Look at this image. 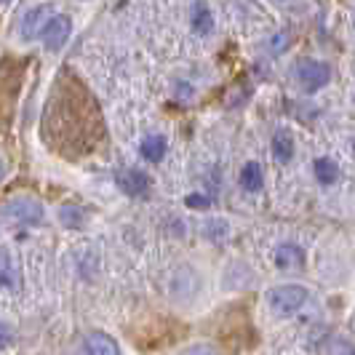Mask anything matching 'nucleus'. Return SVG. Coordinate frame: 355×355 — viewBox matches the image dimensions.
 I'll return each mask as SVG.
<instances>
[{
	"label": "nucleus",
	"instance_id": "1",
	"mask_svg": "<svg viewBox=\"0 0 355 355\" xmlns=\"http://www.w3.org/2000/svg\"><path fill=\"white\" fill-rule=\"evenodd\" d=\"M304 302H307V288L300 284H284L267 291V304H270V310H272L275 315H281V318L294 315Z\"/></svg>",
	"mask_w": 355,
	"mask_h": 355
},
{
	"label": "nucleus",
	"instance_id": "2",
	"mask_svg": "<svg viewBox=\"0 0 355 355\" xmlns=\"http://www.w3.org/2000/svg\"><path fill=\"white\" fill-rule=\"evenodd\" d=\"M329 78H331V67L326 64V62H320V59H302L300 64H297V80L302 83L304 91H318L323 89L326 83H329Z\"/></svg>",
	"mask_w": 355,
	"mask_h": 355
},
{
	"label": "nucleus",
	"instance_id": "3",
	"mask_svg": "<svg viewBox=\"0 0 355 355\" xmlns=\"http://www.w3.org/2000/svg\"><path fill=\"white\" fill-rule=\"evenodd\" d=\"M115 184H118V190H123L125 196L142 198L150 193L153 179L147 177L144 171H139V168H118L115 171Z\"/></svg>",
	"mask_w": 355,
	"mask_h": 355
},
{
	"label": "nucleus",
	"instance_id": "4",
	"mask_svg": "<svg viewBox=\"0 0 355 355\" xmlns=\"http://www.w3.org/2000/svg\"><path fill=\"white\" fill-rule=\"evenodd\" d=\"M70 33H72L70 17H64V14H56V17H51L49 27L43 30V43H46V49L59 51V49H62V46L70 40Z\"/></svg>",
	"mask_w": 355,
	"mask_h": 355
},
{
	"label": "nucleus",
	"instance_id": "5",
	"mask_svg": "<svg viewBox=\"0 0 355 355\" xmlns=\"http://www.w3.org/2000/svg\"><path fill=\"white\" fill-rule=\"evenodd\" d=\"M8 216L19 222V225H35L43 219V209L37 200H30V198H19L8 206Z\"/></svg>",
	"mask_w": 355,
	"mask_h": 355
},
{
	"label": "nucleus",
	"instance_id": "6",
	"mask_svg": "<svg viewBox=\"0 0 355 355\" xmlns=\"http://www.w3.org/2000/svg\"><path fill=\"white\" fill-rule=\"evenodd\" d=\"M86 355H121V347L105 331H91L86 337Z\"/></svg>",
	"mask_w": 355,
	"mask_h": 355
},
{
	"label": "nucleus",
	"instance_id": "7",
	"mask_svg": "<svg viewBox=\"0 0 355 355\" xmlns=\"http://www.w3.org/2000/svg\"><path fill=\"white\" fill-rule=\"evenodd\" d=\"M166 137H160V134H150V137H144L142 144H139V155H142L147 163H160L163 155H166Z\"/></svg>",
	"mask_w": 355,
	"mask_h": 355
},
{
	"label": "nucleus",
	"instance_id": "8",
	"mask_svg": "<svg viewBox=\"0 0 355 355\" xmlns=\"http://www.w3.org/2000/svg\"><path fill=\"white\" fill-rule=\"evenodd\" d=\"M272 155H275L278 163H288L294 158V139H291L288 128H278L272 134Z\"/></svg>",
	"mask_w": 355,
	"mask_h": 355
},
{
	"label": "nucleus",
	"instance_id": "9",
	"mask_svg": "<svg viewBox=\"0 0 355 355\" xmlns=\"http://www.w3.org/2000/svg\"><path fill=\"white\" fill-rule=\"evenodd\" d=\"M265 184V174H262V166L249 160L243 168H241V187L249 190V193H259Z\"/></svg>",
	"mask_w": 355,
	"mask_h": 355
},
{
	"label": "nucleus",
	"instance_id": "10",
	"mask_svg": "<svg viewBox=\"0 0 355 355\" xmlns=\"http://www.w3.org/2000/svg\"><path fill=\"white\" fill-rule=\"evenodd\" d=\"M49 17V8L46 6H40V8H33L27 17H24V24H21V35L24 37H35L37 33H40V27L46 30L49 27V21L51 19H46Z\"/></svg>",
	"mask_w": 355,
	"mask_h": 355
},
{
	"label": "nucleus",
	"instance_id": "11",
	"mask_svg": "<svg viewBox=\"0 0 355 355\" xmlns=\"http://www.w3.org/2000/svg\"><path fill=\"white\" fill-rule=\"evenodd\" d=\"M304 262V254L300 246H294V243H284V246H278L275 251V265L281 267V270H291V267H300Z\"/></svg>",
	"mask_w": 355,
	"mask_h": 355
},
{
	"label": "nucleus",
	"instance_id": "12",
	"mask_svg": "<svg viewBox=\"0 0 355 355\" xmlns=\"http://www.w3.org/2000/svg\"><path fill=\"white\" fill-rule=\"evenodd\" d=\"M313 174H315V179H318L323 187H329V184L337 182L339 168L331 158H315V163H313Z\"/></svg>",
	"mask_w": 355,
	"mask_h": 355
},
{
	"label": "nucleus",
	"instance_id": "13",
	"mask_svg": "<svg viewBox=\"0 0 355 355\" xmlns=\"http://www.w3.org/2000/svg\"><path fill=\"white\" fill-rule=\"evenodd\" d=\"M193 30H196L198 35H209L214 30V17L206 3H196L193 6Z\"/></svg>",
	"mask_w": 355,
	"mask_h": 355
},
{
	"label": "nucleus",
	"instance_id": "14",
	"mask_svg": "<svg viewBox=\"0 0 355 355\" xmlns=\"http://www.w3.org/2000/svg\"><path fill=\"white\" fill-rule=\"evenodd\" d=\"M59 219H62V225H64V227L78 230V227H83L86 211H83V209H78V206H64V209L59 211Z\"/></svg>",
	"mask_w": 355,
	"mask_h": 355
},
{
	"label": "nucleus",
	"instance_id": "15",
	"mask_svg": "<svg viewBox=\"0 0 355 355\" xmlns=\"http://www.w3.org/2000/svg\"><path fill=\"white\" fill-rule=\"evenodd\" d=\"M11 275H14L11 257H8V251H0V284H11Z\"/></svg>",
	"mask_w": 355,
	"mask_h": 355
},
{
	"label": "nucleus",
	"instance_id": "16",
	"mask_svg": "<svg viewBox=\"0 0 355 355\" xmlns=\"http://www.w3.org/2000/svg\"><path fill=\"white\" fill-rule=\"evenodd\" d=\"M184 203H187L190 209H209V206H211V198H206V196H187V198H184Z\"/></svg>",
	"mask_w": 355,
	"mask_h": 355
},
{
	"label": "nucleus",
	"instance_id": "17",
	"mask_svg": "<svg viewBox=\"0 0 355 355\" xmlns=\"http://www.w3.org/2000/svg\"><path fill=\"white\" fill-rule=\"evenodd\" d=\"M182 355H216V350L209 347V345H193V347H187Z\"/></svg>",
	"mask_w": 355,
	"mask_h": 355
},
{
	"label": "nucleus",
	"instance_id": "18",
	"mask_svg": "<svg viewBox=\"0 0 355 355\" xmlns=\"http://www.w3.org/2000/svg\"><path fill=\"white\" fill-rule=\"evenodd\" d=\"M342 355H355V353L350 350V347H347V345H345V347H342Z\"/></svg>",
	"mask_w": 355,
	"mask_h": 355
},
{
	"label": "nucleus",
	"instance_id": "19",
	"mask_svg": "<svg viewBox=\"0 0 355 355\" xmlns=\"http://www.w3.org/2000/svg\"><path fill=\"white\" fill-rule=\"evenodd\" d=\"M353 153H355V139H353Z\"/></svg>",
	"mask_w": 355,
	"mask_h": 355
}]
</instances>
